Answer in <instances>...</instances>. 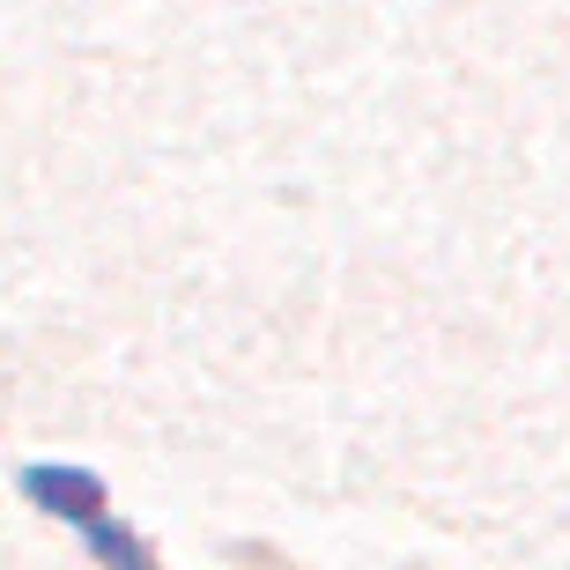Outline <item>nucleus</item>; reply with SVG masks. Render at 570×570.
<instances>
[{"mask_svg": "<svg viewBox=\"0 0 570 570\" xmlns=\"http://www.w3.org/2000/svg\"><path fill=\"white\" fill-rule=\"evenodd\" d=\"M82 541H89V556H97L105 570H156V563H148V549H141V541H134L127 527H111V519L82 527Z\"/></svg>", "mask_w": 570, "mask_h": 570, "instance_id": "f03ea898", "label": "nucleus"}, {"mask_svg": "<svg viewBox=\"0 0 570 570\" xmlns=\"http://www.w3.org/2000/svg\"><path fill=\"white\" fill-rule=\"evenodd\" d=\"M16 489L45 511V519H60V527H75V533L105 519V482L82 474V466H22Z\"/></svg>", "mask_w": 570, "mask_h": 570, "instance_id": "f257e3e1", "label": "nucleus"}]
</instances>
